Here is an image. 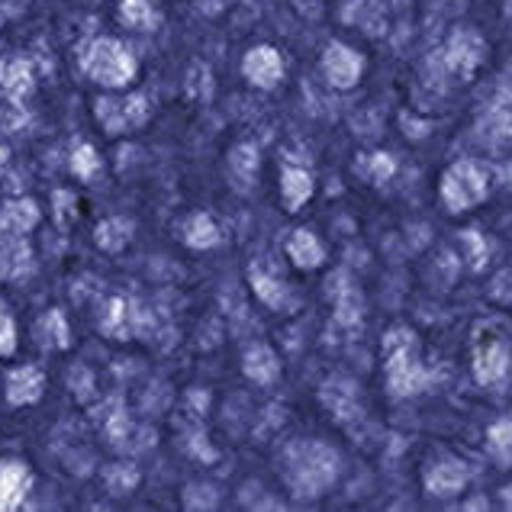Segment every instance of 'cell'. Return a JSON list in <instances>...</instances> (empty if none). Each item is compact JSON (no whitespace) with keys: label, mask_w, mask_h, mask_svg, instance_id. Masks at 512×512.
<instances>
[{"label":"cell","mask_w":512,"mask_h":512,"mask_svg":"<svg viewBox=\"0 0 512 512\" xmlns=\"http://www.w3.org/2000/svg\"><path fill=\"white\" fill-rule=\"evenodd\" d=\"M355 71H358V58L351 55L348 49L335 46V49L329 52V75L335 78V84H351V78H355Z\"/></svg>","instance_id":"cell-1"}]
</instances>
